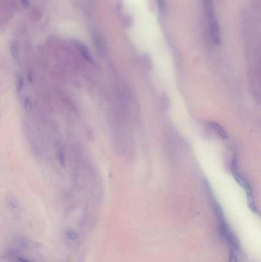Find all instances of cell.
<instances>
[{"mask_svg": "<svg viewBox=\"0 0 261 262\" xmlns=\"http://www.w3.org/2000/svg\"><path fill=\"white\" fill-rule=\"evenodd\" d=\"M207 15V19H208V27L209 33H210L211 38L214 44L218 45L221 43V31L219 24L215 16V9L206 11Z\"/></svg>", "mask_w": 261, "mask_h": 262, "instance_id": "1", "label": "cell"}, {"mask_svg": "<svg viewBox=\"0 0 261 262\" xmlns=\"http://www.w3.org/2000/svg\"><path fill=\"white\" fill-rule=\"evenodd\" d=\"M55 154H56L57 159H58V162H59L61 166L65 167V166H66V159H65V153L63 146L60 143H58L55 145Z\"/></svg>", "mask_w": 261, "mask_h": 262, "instance_id": "2", "label": "cell"}, {"mask_svg": "<svg viewBox=\"0 0 261 262\" xmlns=\"http://www.w3.org/2000/svg\"><path fill=\"white\" fill-rule=\"evenodd\" d=\"M75 45H76L77 48L79 50V51L81 52L82 56L88 61H91V56H90V54L88 51V48L86 46V45L84 43H83L82 41H75Z\"/></svg>", "mask_w": 261, "mask_h": 262, "instance_id": "3", "label": "cell"}, {"mask_svg": "<svg viewBox=\"0 0 261 262\" xmlns=\"http://www.w3.org/2000/svg\"><path fill=\"white\" fill-rule=\"evenodd\" d=\"M93 43H94L95 47L97 50V52L100 55H102L104 52V45H103V41L99 33L95 32L93 34Z\"/></svg>", "mask_w": 261, "mask_h": 262, "instance_id": "4", "label": "cell"}, {"mask_svg": "<svg viewBox=\"0 0 261 262\" xmlns=\"http://www.w3.org/2000/svg\"><path fill=\"white\" fill-rule=\"evenodd\" d=\"M6 202L7 204V206L11 208L12 210H14V211H17V210L19 209V202H18V199L16 198V197L12 194H9L6 196Z\"/></svg>", "mask_w": 261, "mask_h": 262, "instance_id": "5", "label": "cell"}, {"mask_svg": "<svg viewBox=\"0 0 261 262\" xmlns=\"http://www.w3.org/2000/svg\"><path fill=\"white\" fill-rule=\"evenodd\" d=\"M65 235V239L68 241V243L71 244L73 242H75L76 241H78V238H79V235H78V233L75 231H74L71 228H68L65 231L64 233Z\"/></svg>", "mask_w": 261, "mask_h": 262, "instance_id": "6", "label": "cell"}, {"mask_svg": "<svg viewBox=\"0 0 261 262\" xmlns=\"http://www.w3.org/2000/svg\"><path fill=\"white\" fill-rule=\"evenodd\" d=\"M210 126H211V127L214 130V131H215V132H216L217 134H218L219 136L222 138V139H227V133H226L225 130L223 129V127L221 126L218 123H215V122H211Z\"/></svg>", "mask_w": 261, "mask_h": 262, "instance_id": "7", "label": "cell"}, {"mask_svg": "<svg viewBox=\"0 0 261 262\" xmlns=\"http://www.w3.org/2000/svg\"><path fill=\"white\" fill-rule=\"evenodd\" d=\"M24 79H23L21 76H18L17 79H16V90H17V92L18 94L22 92V91L24 90Z\"/></svg>", "mask_w": 261, "mask_h": 262, "instance_id": "8", "label": "cell"}, {"mask_svg": "<svg viewBox=\"0 0 261 262\" xmlns=\"http://www.w3.org/2000/svg\"><path fill=\"white\" fill-rule=\"evenodd\" d=\"M23 105H24L25 109H26L27 111H31V110H32L33 104L29 97H28V96L25 97L24 101H23Z\"/></svg>", "mask_w": 261, "mask_h": 262, "instance_id": "9", "label": "cell"}, {"mask_svg": "<svg viewBox=\"0 0 261 262\" xmlns=\"http://www.w3.org/2000/svg\"><path fill=\"white\" fill-rule=\"evenodd\" d=\"M155 2H156L157 6H158L159 9L161 12H163L165 10V0H155Z\"/></svg>", "mask_w": 261, "mask_h": 262, "instance_id": "10", "label": "cell"}, {"mask_svg": "<svg viewBox=\"0 0 261 262\" xmlns=\"http://www.w3.org/2000/svg\"><path fill=\"white\" fill-rule=\"evenodd\" d=\"M11 53L12 55L14 58H18V47L16 46V45H12L11 47Z\"/></svg>", "mask_w": 261, "mask_h": 262, "instance_id": "11", "label": "cell"}, {"mask_svg": "<svg viewBox=\"0 0 261 262\" xmlns=\"http://www.w3.org/2000/svg\"><path fill=\"white\" fill-rule=\"evenodd\" d=\"M229 262H238L237 255L233 251H230L229 254Z\"/></svg>", "mask_w": 261, "mask_h": 262, "instance_id": "12", "label": "cell"}]
</instances>
